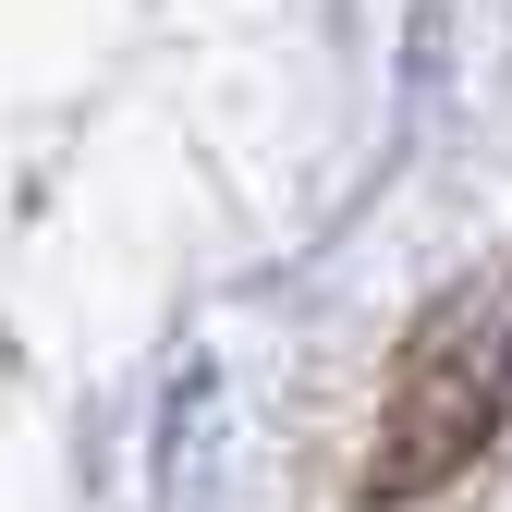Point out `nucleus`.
<instances>
[{"mask_svg": "<svg viewBox=\"0 0 512 512\" xmlns=\"http://www.w3.org/2000/svg\"><path fill=\"white\" fill-rule=\"evenodd\" d=\"M500 403H512V305H500V293L439 305L427 330H415V354H403L378 488H427V476H452L476 439L500 427Z\"/></svg>", "mask_w": 512, "mask_h": 512, "instance_id": "obj_1", "label": "nucleus"}]
</instances>
